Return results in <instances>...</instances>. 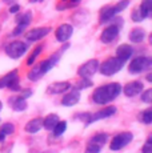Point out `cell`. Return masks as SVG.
<instances>
[{
    "label": "cell",
    "instance_id": "cell-1",
    "mask_svg": "<svg viewBox=\"0 0 152 153\" xmlns=\"http://www.w3.org/2000/svg\"><path fill=\"white\" fill-rule=\"evenodd\" d=\"M121 92V85L118 83H111L101 85V87L96 88L95 92L92 93V100L96 104H107V102L112 101L120 95Z\"/></svg>",
    "mask_w": 152,
    "mask_h": 153
},
{
    "label": "cell",
    "instance_id": "cell-2",
    "mask_svg": "<svg viewBox=\"0 0 152 153\" xmlns=\"http://www.w3.org/2000/svg\"><path fill=\"white\" fill-rule=\"evenodd\" d=\"M67 48H68V44H67V45H64L63 48H61L60 51L57 52V53H54V55L51 56V57L47 59V60L42 61V63L37 64V65H35L34 68H32L30 72H28V79H30V80H32V81H36V80H39L42 76H44L49 69L54 68V67L56 65L57 63H59L61 53H63V52L66 51Z\"/></svg>",
    "mask_w": 152,
    "mask_h": 153
},
{
    "label": "cell",
    "instance_id": "cell-3",
    "mask_svg": "<svg viewBox=\"0 0 152 153\" xmlns=\"http://www.w3.org/2000/svg\"><path fill=\"white\" fill-rule=\"evenodd\" d=\"M123 67H124V61L123 60L118 57H111L104 61L101 65H99V71L104 76H112L115 73H118Z\"/></svg>",
    "mask_w": 152,
    "mask_h": 153
},
{
    "label": "cell",
    "instance_id": "cell-4",
    "mask_svg": "<svg viewBox=\"0 0 152 153\" xmlns=\"http://www.w3.org/2000/svg\"><path fill=\"white\" fill-rule=\"evenodd\" d=\"M133 139V134L131 132H123V133H119L111 140L110 144V148L112 151H120L124 146H127L128 144L132 141Z\"/></svg>",
    "mask_w": 152,
    "mask_h": 153
},
{
    "label": "cell",
    "instance_id": "cell-5",
    "mask_svg": "<svg viewBox=\"0 0 152 153\" xmlns=\"http://www.w3.org/2000/svg\"><path fill=\"white\" fill-rule=\"evenodd\" d=\"M25 51H27V45H25L23 42H19V40L12 42V43L5 45V53H7V56L11 59L22 57V56L25 53Z\"/></svg>",
    "mask_w": 152,
    "mask_h": 153
},
{
    "label": "cell",
    "instance_id": "cell-6",
    "mask_svg": "<svg viewBox=\"0 0 152 153\" xmlns=\"http://www.w3.org/2000/svg\"><path fill=\"white\" fill-rule=\"evenodd\" d=\"M98 69H99V61L96 59H92V60H88L87 63H84L83 65H80V68L77 71V75L81 79H89L98 72Z\"/></svg>",
    "mask_w": 152,
    "mask_h": 153
},
{
    "label": "cell",
    "instance_id": "cell-7",
    "mask_svg": "<svg viewBox=\"0 0 152 153\" xmlns=\"http://www.w3.org/2000/svg\"><path fill=\"white\" fill-rule=\"evenodd\" d=\"M151 64H152L151 57H136L131 61L128 71H130V73H140L150 68Z\"/></svg>",
    "mask_w": 152,
    "mask_h": 153
},
{
    "label": "cell",
    "instance_id": "cell-8",
    "mask_svg": "<svg viewBox=\"0 0 152 153\" xmlns=\"http://www.w3.org/2000/svg\"><path fill=\"white\" fill-rule=\"evenodd\" d=\"M119 32H120V29H119L118 25H110V27H107L100 35L101 43H104V44L113 43L116 39H118Z\"/></svg>",
    "mask_w": 152,
    "mask_h": 153
},
{
    "label": "cell",
    "instance_id": "cell-9",
    "mask_svg": "<svg viewBox=\"0 0 152 153\" xmlns=\"http://www.w3.org/2000/svg\"><path fill=\"white\" fill-rule=\"evenodd\" d=\"M115 113H116V107H113V105H111V107H107V108H104V109L96 112V113L89 114V120H88V123H87V125H89L93 121H98V120L111 117V116H113Z\"/></svg>",
    "mask_w": 152,
    "mask_h": 153
},
{
    "label": "cell",
    "instance_id": "cell-10",
    "mask_svg": "<svg viewBox=\"0 0 152 153\" xmlns=\"http://www.w3.org/2000/svg\"><path fill=\"white\" fill-rule=\"evenodd\" d=\"M143 89H144V87H143V84L140 83V81H131V83H128L124 88H121L124 95L128 96V97H135L139 93H142Z\"/></svg>",
    "mask_w": 152,
    "mask_h": 153
},
{
    "label": "cell",
    "instance_id": "cell-11",
    "mask_svg": "<svg viewBox=\"0 0 152 153\" xmlns=\"http://www.w3.org/2000/svg\"><path fill=\"white\" fill-rule=\"evenodd\" d=\"M51 32V28L49 27H40V28H35L31 29L30 32L25 33V39H28L30 42H37V40L43 39L44 36Z\"/></svg>",
    "mask_w": 152,
    "mask_h": 153
},
{
    "label": "cell",
    "instance_id": "cell-12",
    "mask_svg": "<svg viewBox=\"0 0 152 153\" xmlns=\"http://www.w3.org/2000/svg\"><path fill=\"white\" fill-rule=\"evenodd\" d=\"M74 33V27L71 24H61L56 29V39L60 43H66Z\"/></svg>",
    "mask_w": 152,
    "mask_h": 153
},
{
    "label": "cell",
    "instance_id": "cell-13",
    "mask_svg": "<svg viewBox=\"0 0 152 153\" xmlns=\"http://www.w3.org/2000/svg\"><path fill=\"white\" fill-rule=\"evenodd\" d=\"M71 88V84L67 81H57V83H52L47 88V93L48 95H59V93L67 92Z\"/></svg>",
    "mask_w": 152,
    "mask_h": 153
},
{
    "label": "cell",
    "instance_id": "cell-14",
    "mask_svg": "<svg viewBox=\"0 0 152 153\" xmlns=\"http://www.w3.org/2000/svg\"><path fill=\"white\" fill-rule=\"evenodd\" d=\"M132 53H133V48L131 45H128V44H121L116 49V57L123 60L124 63L132 56Z\"/></svg>",
    "mask_w": 152,
    "mask_h": 153
},
{
    "label": "cell",
    "instance_id": "cell-15",
    "mask_svg": "<svg viewBox=\"0 0 152 153\" xmlns=\"http://www.w3.org/2000/svg\"><path fill=\"white\" fill-rule=\"evenodd\" d=\"M79 100H80V92L79 91H72V92L67 93L64 96L63 100H61V104L64 107H72L76 102H79Z\"/></svg>",
    "mask_w": 152,
    "mask_h": 153
},
{
    "label": "cell",
    "instance_id": "cell-16",
    "mask_svg": "<svg viewBox=\"0 0 152 153\" xmlns=\"http://www.w3.org/2000/svg\"><path fill=\"white\" fill-rule=\"evenodd\" d=\"M10 105H11V108H12L13 111H17V112L27 109V107H28L25 99H23L22 96H15V97H11L10 99Z\"/></svg>",
    "mask_w": 152,
    "mask_h": 153
},
{
    "label": "cell",
    "instance_id": "cell-17",
    "mask_svg": "<svg viewBox=\"0 0 152 153\" xmlns=\"http://www.w3.org/2000/svg\"><path fill=\"white\" fill-rule=\"evenodd\" d=\"M42 128H43V119H40V117L32 119L31 121H28L27 125H25V131H27L28 133H37Z\"/></svg>",
    "mask_w": 152,
    "mask_h": 153
},
{
    "label": "cell",
    "instance_id": "cell-18",
    "mask_svg": "<svg viewBox=\"0 0 152 153\" xmlns=\"http://www.w3.org/2000/svg\"><path fill=\"white\" fill-rule=\"evenodd\" d=\"M115 15H116V11H115V8H113V5L101 8V11H100V23L104 24V23L110 22V20H112L113 17H115Z\"/></svg>",
    "mask_w": 152,
    "mask_h": 153
},
{
    "label": "cell",
    "instance_id": "cell-19",
    "mask_svg": "<svg viewBox=\"0 0 152 153\" xmlns=\"http://www.w3.org/2000/svg\"><path fill=\"white\" fill-rule=\"evenodd\" d=\"M59 116L57 114H48V116L45 117L44 120H43V126L47 129V131H52V129L55 128V125L59 123Z\"/></svg>",
    "mask_w": 152,
    "mask_h": 153
},
{
    "label": "cell",
    "instance_id": "cell-20",
    "mask_svg": "<svg viewBox=\"0 0 152 153\" xmlns=\"http://www.w3.org/2000/svg\"><path fill=\"white\" fill-rule=\"evenodd\" d=\"M145 37V31L142 28H135L130 32V40L132 43H142Z\"/></svg>",
    "mask_w": 152,
    "mask_h": 153
},
{
    "label": "cell",
    "instance_id": "cell-21",
    "mask_svg": "<svg viewBox=\"0 0 152 153\" xmlns=\"http://www.w3.org/2000/svg\"><path fill=\"white\" fill-rule=\"evenodd\" d=\"M17 77V71H12V72L7 73V75H4L3 77H0V89H3V88H7L8 84L11 83V81L13 80V79Z\"/></svg>",
    "mask_w": 152,
    "mask_h": 153
},
{
    "label": "cell",
    "instance_id": "cell-22",
    "mask_svg": "<svg viewBox=\"0 0 152 153\" xmlns=\"http://www.w3.org/2000/svg\"><path fill=\"white\" fill-rule=\"evenodd\" d=\"M31 19H32V13L30 12V11H27V12H25L24 15H20V16L16 17V23H17V25H23V27H27V25L30 24Z\"/></svg>",
    "mask_w": 152,
    "mask_h": 153
},
{
    "label": "cell",
    "instance_id": "cell-23",
    "mask_svg": "<svg viewBox=\"0 0 152 153\" xmlns=\"http://www.w3.org/2000/svg\"><path fill=\"white\" fill-rule=\"evenodd\" d=\"M151 8H152V0H143L139 7V11L144 15V17H148L151 13Z\"/></svg>",
    "mask_w": 152,
    "mask_h": 153
},
{
    "label": "cell",
    "instance_id": "cell-24",
    "mask_svg": "<svg viewBox=\"0 0 152 153\" xmlns=\"http://www.w3.org/2000/svg\"><path fill=\"white\" fill-rule=\"evenodd\" d=\"M89 143L103 146L104 144L107 143V134H106V133H98V134H95V136H93L92 139H91V141H89Z\"/></svg>",
    "mask_w": 152,
    "mask_h": 153
},
{
    "label": "cell",
    "instance_id": "cell-25",
    "mask_svg": "<svg viewBox=\"0 0 152 153\" xmlns=\"http://www.w3.org/2000/svg\"><path fill=\"white\" fill-rule=\"evenodd\" d=\"M66 129H67V123L66 121H59L56 125H55V128L52 129V131H54L55 136H61V134L66 132Z\"/></svg>",
    "mask_w": 152,
    "mask_h": 153
},
{
    "label": "cell",
    "instance_id": "cell-26",
    "mask_svg": "<svg viewBox=\"0 0 152 153\" xmlns=\"http://www.w3.org/2000/svg\"><path fill=\"white\" fill-rule=\"evenodd\" d=\"M42 49H43V45H39L37 48H35V51L30 55V57H28V60H27V64H28V65H32V64L35 63L36 57H37V56H39L40 53H42Z\"/></svg>",
    "mask_w": 152,
    "mask_h": 153
},
{
    "label": "cell",
    "instance_id": "cell-27",
    "mask_svg": "<svg viewBox=\"0 0 152 153\" xmlns=\"http://www.w3.org/2000/svg\"><path fill=\"white\" fill-rule=\"evenodd\" d=\"M140 120H142L144 124H151L152 123V111L151 109H145L144 112H142L140 114Z\"/></svg>",
    "mask_w": 152,
    "mask_h": 153
},
{
    "label": "cell",
    "instance_id": "cell-28",
    "mask_svg": "<svg viewBox=\"0 0 152 153\" xmlns=\"http://www.w3.org/2000/svg\"><path fill=\"white\" fill-rule=\"evenodd\" d=\"M92 81H89V79H83L80 80L77 84H76V91H80V89H86V88L92 87Z\"/></svg>",
    "mask_w": 152,
    "mask_h": 153
},
{
    "label": "cell",
    "instance_id": "cell-29",
    "mask_svg": "<svg viewBox=\"0 0 152 153\" xmlns=\"http://www.w3.org/2000/svg\"><path fill=\"white\" fill-rule=\"evenodd\" d=\"M0 132L1 133H4L5 136H8V134H12L13 132H15V126L12 124H10V123H7V124H3L1 129H0Z\"/></svg>",
    "mask_w": 152,
    "mask_h": 153
},
{
    "label": "cell",
    "instance_id": "cell-30",
    "mask_svg": "<svg viewBox=\"0 0 152 153\" xmlns=\"http://www.w3.org/2000/svg\"><path fill=\"white\" fill-rule=\"evenodd\" d=\"M100 151H101V146L92 143H89L86 148V153H100Z\"/></svg>",
    "mask_w": 152,
    "mask_h": 153
},
{
    "label": "cell",
    "instance_id": "cell-31",
    "mask_svg": "<svg viewBox=\"0 0 152 153\" xmlns=\"http://www.w3.org/2000/svg\"><path fill=\"white\" fill-rule=\"evenodd\" d=\"M131 17H132V20H133V22H136V23H139V22H142V20H144V19H145L144 15H143V13L139 11V8L133 11L132 15H131Z\"/></svg>",
    "mask_w": 152,
    "mask_h": 153
},
{
    "label": "cell",
    "instance_id": "cell-32",
    "mask_svg": "<svg viewBox=\"0 0 152 153\" xmlns=\"http://www.w3.org/2000/svg\"><path fill=\"white\" fill-rule=\"evenodd\" d=\"M142 101L147 102V104H150L152 101V89H147L145 92L142 93Z\"/></svg>",
    "mask_w": 152,
    "mask_h": 153
},
{
    "label": "cell",
    "instance_id": "cell-33",
    "mask_svg": "<svg viewBox=\"0 0 152 153\" xmlns=\"http://www.w3.org/2000/svg\"><path fill=\"white\" fill-rule=\"evenodd\" d=\"M7 88H10L11 91H13V92H16V91H19L20 89V85H19V79H13L12 81H11L10 84H8V87Z\"/></svg>",
    "mask_w": 152,
    "mask_h": 153
},
{
    "label": "cell",
    "instance_id": "cell-34",
    "mask_svg": "<svg viewBox=\"0 0 152 153\" xmlns=\"http://www.w3.org/2000/svg\"><path fill=\"white\" fill-rule=\"evenodd\" d=\"M143 153H152V139L151 137H148L147 143L143 146Z\"/></svg>",
    "mask_w": 152,
    "mask_h": 153
},
{
    "label": "cell",
    "instance_id": "cell-35",
    "mask_svg": "<svg viewBox=\"0 0 152 153\" xmlns=\"http://www.w3.org/2000/svg\"><path fill=\"white\" fill-rule=\"evenodd\" d=\"M19 10H20L19 4H12L11 5V8H10V12L11 13H16V12H19Z\"/></svg>",
    "mask_w": 152,
    "mask_h": 153
},
{
    "label": "cell",
    "instance_id": "cell-36",
    "mask_svg": "<svg viewBox=\"0 0 152 153\" xmlns=\"http://www.w3.org/2000/svg\"><path fill=\"white\" fill-rule=\"evenodd\" d=\"M24 28H25V27H23V25H17V28L15 29V31H13V36H17L19 33H22V32L24 31Z\"/></svg>",
    "mask_w": 152,
    "mask_h": 153
},
{
    "label": "cell",
    "instance_id": "cell-37",
    "mask_svg": "<svg viewBox=\"0 0 152 153\" xmlns=\"http://www.w3.org/2000/svg\"><path fill=\"white\" fill-rule=\"evenodd\" d=\"M31 95H32V91H31V89H25V91H23L22 97H23V99H27V97H30Z\"/></svg>",
    "mask_w": 152,
    "mask_h": 153
},
{
    "label": "cell",
    "instance_id": "cell-38",
    "mask_svg": "<svg viewBox=\"0 0 152 153\" xmlns=\"http://www.w3.org/2000/svg\"><path fill=\"white\" fill-rule=\"evenodd\" d=\"M4 140H5V134L0 132V143H3V141H4Z\"/></svg>",
    "mask_w": 152,
    "mask_h": 153
},
{
    "label": "cell",
    "instance_id": "cell-39",
    "mask_svg": "<svg viewBox=\"0 0 152 153\" xmlns=\"http://www.w3.org/2000/svg\"><path fill=\"white\" fill-rule=\"evenodd\" d=\"M147 81H148V83H152V75H151V73H148V75H147Z\"/></svg>",
    "mask_w": 152,
    "mask_h": 153
},
{
    "label": "cell",
    "instance_id": "cell-40",
    "mask_svg": "<svg viewBox=\"0 0 152 153\" xmlns=\"http://www.w3.org/2000/svg\"><path fill=\"white\" fill-rule=\"evenodd\" d=\"M32 3H35V1H43V0H31Z\"/></svg>",
    "mask_w": 152,
    "mask_h": 153
},
{
    "label": "cell",
    "instance_id": "cell-41",
    "mask_svg": "<svg viewBox=\"0 0 152 153\" xmlns=\"http://www.w3.org/2000/svg\"><path fill=\"white\" fill-rule=\"evenodd\" d=\"M1 107H3V105H1V101H0V109H1Z\"/></svg>",
    "mask_w": 152,
    "mask_h": 153
},
{
    "label": "cell",
    "instance_id": "cell-42",
    "mask_svg": "<svg viewBox=\"0 0 152 153\" xmlns=\"http://www.w3.org/2000/svg\"><path fill=\"white\" fill-rule=\"evenodd\" d=\"M43 153H52V152H49V151H48V152H43Z\"/></svg>",
    "mask_w": 152,
    "mask_h": 153
}]
</instances>
